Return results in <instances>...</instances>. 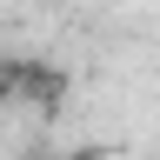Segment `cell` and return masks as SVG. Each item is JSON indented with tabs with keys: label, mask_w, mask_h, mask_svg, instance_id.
<instances>
[{
	"label": "cell",
	"mask_w": 160,
	"mask_h": 160,
	"mask_svg": "<svg viewBox=\"0 0 160 160\" xmlns=\"http://www.w3.org/2000/svg\"><path fill=\"white\" fill-rule=\"evenodd\" d=\"M13 100L33 107V113H53L67 100V67H53V60H13Z\"/></svg>",
	"instance_id": "6da1fadb"
},
{
	"label": "cell",
	"mask_w": 160,
	"mask_h": 160,
	"mask_svg": "<svg viewBox=\"0 0 160 160\" xmlns=\"http://www.w3.org/2000/svg\"><path fill=\"white\" fill-rule=\"evenodd\" d=\"M0 107H13V60H0Z\"/></svg>",
	"instance_id": "7a4b0ae2"
},
{
	"label": "cell",
	"mask_w": 160,
	"mask_h": 160,
	"mask_svg": "<svg viewBox=\"0 0 160 160\" xmlns=\"http://www.w3.org/2000/svg\"><path fill=\"white\" fill-rule=\"evenodd\" d=\"M67 160H107V153H100V147H73Z\"/></svg>",
	"instance_id": "3957f363"
}]
</instances>
